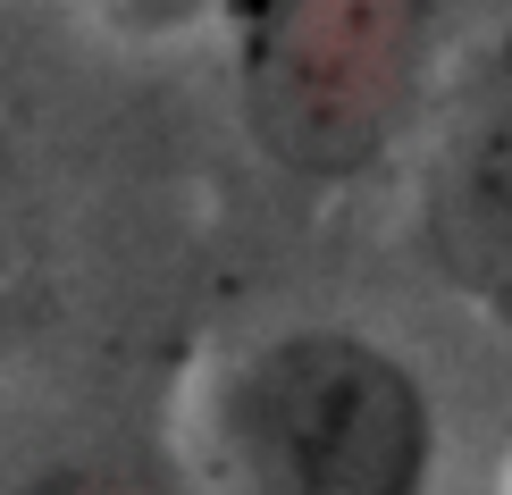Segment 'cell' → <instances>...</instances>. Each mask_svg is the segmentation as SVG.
Segmentation results:
<instances>
[{
    "mask_svg": "<svg viewBox=\"0 0 512 495\" xmlns=\"http://www.w3.org/2000/svg\"><path fill=\"white\" fill-rule=\"evenodd\" d=\"M202 454L219 495H429L437 403L370 328H269L202 386Z\"/></svg>",
    "mask_w": 512,
    "mask_h": 495,
    "instance_id": "obj_1",
    "label": "cell"
},
{
    "mask_svg": "<svg viewBox=\"0 0 512 495\" xmlns=\"http://www.w3.org/2000/svg\"><path fill=\"white\" fill-rule=\"evenodd\" d=\"M420 244L462 303L512 319V26L487 34L429 101Z\"/></svg>",
    "mask_w": 512,
    "mask_h": 495,
    "instance_id": "obj_3",
    "label": "cell"
},
{
    "mask_svg": "<svg viewBox=\"0 0 512 495\" xmlns=\"http://www.w3.org/2000/svg\"><path fill=\"white\" fill-rule=\"evenodd\" d=\"M437 0H236L227 68L252 143L294 177H361L429 93Z\"/></svg>",
    "mask_w": 512,
    "mask_h": 495,
    "instance_id": "obj_2",
    "label": "cell"
},
{
    "mask_svg": "<svg viewBox=\"0 0 512 495\" xmlns=\"http://www.w3.org/2000/svg\"><path fill=\"white\" fill-rule=\"evenodd\" d=\"M9 193H17V152H9V101H0V244H9Z\"/></svg>",
    "mask_w": 512,
    "mask_h": 495,
    "instance_id": "obj_5",
    "label": "cell"
},
{
    "mask_svg": "<svg viewBox=\"0 0 512 495\" xmlns=\"http://www.w3.org/2000/svg\"><path fill=\"white\" fill-rule=\"evenodd\" d=\"M9 495H168V487L135 479V470H110V462H68V470H34V479H17Z\"/></svg>",
    "mask_w": 512,
    "mask_h": 495,
    "instance_id": "obj_4",
    "label": "cell"
}]
</instances>
